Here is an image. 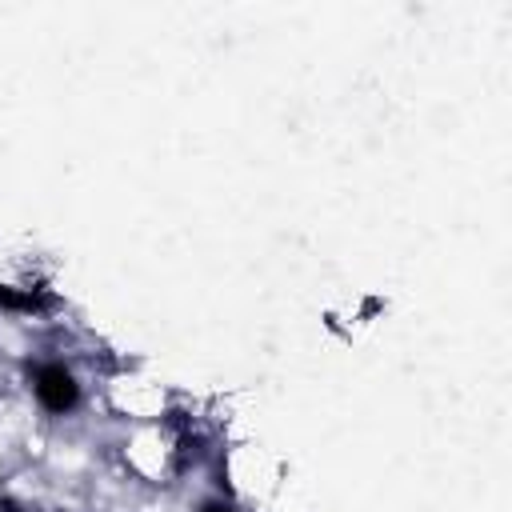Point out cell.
I'll use <instances>...</instances> for the list:
<instances>
[{
  "label": "cell",
  "instance_id": "cell-1",
  "mask_svg": "<svg viewBox=\"0 0 512 512\" xmlns=\"http://www.w3.org/2000/svg\"><path fill=\"white\" fill-rule=\"evenodd\" d=\"M32 392H36L40 408L52 412V416H64V412H72L80 404V384L64 364H44L36 372V380H32Z\"/></svg>",
  "mask_w": 512,
  "mask_h": 512
},
{
  "label": "cell",
  "instance_id": "cell-2",
  "mask_svg": "<svg viewBox=\"0 0 512 512\" xmlns=\"http://www.w3.org/2000/svg\"><path fill=\"white\" fill-rule=\"evenodd\" d=\"M200 512H232V508H228V504H220V500H208Z\"/></svg>",
  "mask_w": 512,
  "mask_h": 512
}]
</instances>
